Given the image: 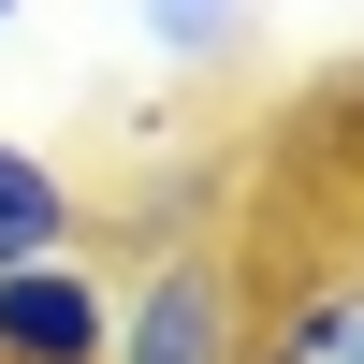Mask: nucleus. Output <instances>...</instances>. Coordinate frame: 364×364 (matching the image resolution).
<instances>
[{
    "mask_svg": "<svg viewBox=\"0 0 364 364\" xmlns=\"http://www.w3.org/2000/svg\"><path fill=\"white\" fill-rule=\"evenodd\" d=\"M102 364H248V248L233 233H161L146 262H117Z\"/></svg>",
    "mask_w": 364,
    "mask_h": 364,
    "instance_id": "f257e3e1",
    "label": "nucleus"
},
{
    "mask_svg": "<svg viewBox=\"0 0 364 364\" xmlns=\"http://www.w3.org/2000/svg\"><path fill=\"white\" fill-rule=\"evenodd\" d=\"M248 364H364V233L248 262Z\"/></svg>",
    "mask_w": 364,
    "mask_h": 364,
    "instance_id": "f03ea898",
    "label": "nucleus"
},
{
    "mask_svg": "<svg viewBox=\"0 0 364 364\" xmlns=\"http://www.w3.org/2000/svg\"><path fill=\"white\" fill-rule=\"evenodd\" d=\"M102 306H117V262L58 248L0 277V364H102Z\"/></svg>",
    "mask_w": 364,
    "mask_h": 364,
    "instance_id": "7ed1b4c3",
    "label": "nucleus"
},
{
    "mask_svg": "<svg viewBox=\"0 0 364 364\" xmlns=\"http://www.w3.org/2000/svg\"><path fill=\"white\" fill-rule=\"evenodd\" d=\"M58 248H87V190H73V161H58V146H29V132H0V277H15V262H58Z\"/></svg>",
    "mask_w": 364,
    "mask_h": 364,
    "instance_id": "20e7f679",
    "label": "nucleus"
},
{
    "mask_svg": "<svg viewBox=\"0 0 364 364\" xmlns=\"http://www.w3.org/2000/svg\"><path fill=\"white\" fill-rule=\"evenodd\" d=\"M146 15V44L175 58V73H219L233 44H248V0H132Z\"/></svg>",
    "mask_w": 364,
    "mask_h": 364,
    "instance_id": "39448f33",
    "label": "nucleus"
},
{
    "mask_svg": "<svg viewBox=\"0 0 364 364\" xmlns=\"http://www.w3.org/2000/svg\"><path fill=\"white\" fill-rule=\"evenodd\" d=\"M15 15H29V0H0V44H15Z\"/></svg>",
    "mask_w": 364,
    "mask_h": 364,
    "instance_id": "423d86ee",
    "label": "nucleus"
},
{
    "mask_svg": "<svg viewBox=\"0 0 364 364\" xmlns=\"http://www.w3.org/2000/svg\"><path fill=\"white\" fill-rule=\"evenodd\" d=\"M350 233H364V219H350Z\"/></svg>",
    "mask_w": 364,
    "mask_h": 364,
    "instance_id": "0eeeda50",
    "label": "nucleus"
}]
</instances>
